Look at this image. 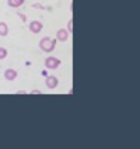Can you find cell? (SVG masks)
Masks as SVG:
<instances>
[{"label":"cell","instance_id":"8","mask_svg":"<svg viewBox=\"0 0 140 149\" xmlns=\"http://www.w3.org/2000/svg\"><path fill=\"white\" fill-rule=\"evenodd\" d=\"M8 34V25L4 23V21H1L0 23V35L1 37H6Z\"/></svg>","mask_w":140,"mask_h":149},{"label":"cell","instance_id":"10","mask_svg":"<svg viewBox=\"0 0 140 149\" xmlns=\"http://www.w3.org/2000/svg\"><path fill=\"white\" fill-rule=\"evenodd\" d=\"M67 31H69V34L73 31V20H69V23H67Z\"/></svg>","mask_w":140,"mask_h":149},{"label":"cell","instance_id":"7","mask_svg":"<svg viewBox=\"0 0 140 149\" xmlns=\"http://www.w3.org/2000/svg\"><path fill=\"white\" fill-rule=\"evenodd\" d=\"M24 1L25 0H7V4L10 6V7L17 8V7H20V6H23Z\"/></svg>","mask_w":140,"mask_h":149},{"label":"cell","instance_id":"9","mask_svg":"<svg viewBox=\"0 0 140 149\" xmlns=\"http://www.w3.org/2000/svg\"><path fill=\"white\" fill-rule=\"evenodd\" d=\"M6 58H7V49L3 48V47H0V61L1 59H6Z\"/></svg>","mask_w":140,"mask_h":149},{"label":"cell","instance_id":"3","mask_svg":"<svg viewBox=\"0 0 140 149\" xmlns=\"http://www.w3.org/2000/svg\"><path fill=\"white\" fill-rule=\"evenodd\" d=\"M42 28H43V24H42L41 21H38V20H34L30 23V31L32 34H38L42 31Z\"/></svg>","mask_w":140,"mask_h":149},{"label":"cell","instance_id":"1","mask_svg":"<svg viewBox=\"0 0 140 149\" xmlns=\"http://www.w3.org/2000/svg\"><path fill=\"white\" fill-rule=\"evenodd\" d=\"M55 47H56V40H52L49 37H45V38H42L41 41H39V48H41L43 52H52V51L55 49Z\"/></svg>","mask_w":140,"mask_h":149},{"label":"cell","instance_id":"6","mask_svg":"<svg viewBox=\"0 0 140 149\" xmlns=\"http://www.w3.org/2000/svg\"><path fill=\"white\" fill-rule=\"evenodd\" d=\"M17 70H14V69H6L4 70V79L6 80H14L17 77Z\"/></svg>","mask_w":140,"mask_h":149},{"label":"cell","instance_id":"5","mask_svg":"<svg viewBox=\"0 0 140 149\" xmlns=\"http://www.w3.org/2000/svg\"><path fill=\"white\" fill-rule=\"evenodd\" d=\"M56 40H58V41H62V42L67 41V40H69V31L65 30V28L58 30V33H56Z\"/></svg>","mask_w":140,"mask_h":149},{"label":"cell","instance_id":"2","mask_svg":"<svg viewBox=\"0 0 140 149\" xmlns=\"http://www.w3.org/2000/svg\"><path fill=\"white\" fill-rule=\"evenodd\" d=\"M59 65H60V61L55 56H48L45 59V66L48 69H56V68H59Z\"/></svg>","mask_w":140,"mask_h":149},{"label":"cell","instance_id":"4","mask_svg":"<svg viewBox=\"0 0 140 149\" xmlns=\"http://www.w3.org/2000/svg\"><path fill=\"white\" fill-rule=\"evenodd\" d=\"M45 83H46V87H48V89H56L59 84V80L56 76H46Z\"/></svg>","mask_w":140,"mask_h":149},{"label":"cell","instance_id":"11","mask_svg":"<svg viewBox=\"0 0 140 149\" xmlns=\"http://www.w3.org/2000/svg\"><path fill=\"white\" fill-rule=\"evenodd\" d=\"M31 94H42V93L39 90H32L31 91Z\"/></svg>","mask_w":140,"mask_h":149}]
</instances>
